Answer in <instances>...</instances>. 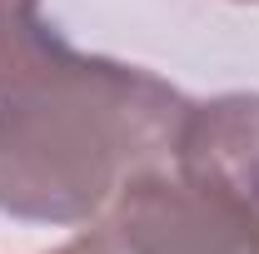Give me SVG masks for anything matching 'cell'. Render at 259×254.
Masks as SVG:
<instances>
[{"label":"cell","mask_w":259,"mask_h":254,"mask_svg":"<svg viewBox=\"0 0 259 254\" xmlns=\"http://www.w3.org/2000/svg\"><path fill=\"white\" fill-rule=\"evenodd\" d=\"M190 100L155 70L85 55L55 25L0 55V215L90 224L140 170L175 155Z\"/></svg>","instance_id":"obj_1"},{"label":"cell","mask_w":259,"mask_h":254,"mask_svg":"<svg viewBox=\"0 0 259 254\" xmlns=\"http://www.w3.org/2000/svg\"><path fill=\"white\" fill-rule=\"evenodd\" d=\"M105 229L120 254H259V209L164 164L140 170L110 199Z\"/></svg>","instance_id":"obj_2"},{"label":"cell","mask_w":259,"mask_h":254,"mask_svg":"<svg viewBox=\"0 0 259 254\" xmlns=\"http://www.w3.org/2000/svg\"><path fill=\"white\" fill-rule=\"evenodd\" d=\"M169 159L185 180L259 209V90L190 100Z\"/></svg>","instance_id":"obj_3"},{"label":"cell","mask_w":259,"mask_h":254,"mask_svg":"<svg viewBox=\"0 0 259 254\" xmlns=\"http://www.w3.org/2000/svg\"><path fill=\"white\" fill-rule=\"evenodd\" d=\"M40 25V0H0V55Z\"/></svg>","instance_id":"obj_4"},{"label":"cell","mask_w":259,"mask_h":254,"mask_svg":"<svg viewBox=\"0 0 259 254\" xmlns=\"http://www.w3.org/2000/svg\"><path fill=\"white\" fill-rule=\"evenodd\" d=\"M50 254H120V244H115V239H110V229L100 224V229L75 234L70 244H60V249H50Z\"/></svg>","instance_id":"obj_5"},{"label":"cell","mask_w":259,"mask_h":254,"mask_svg":"<svg viewBox=\"0 0 259 254\" xmlns=\"http://www.w3.org/2000/svg\"><path fill=\"white\" fill-rule=\"evenodd\" d=\"M234 5H259V0H234Z\"/></svg>","instance_id":"obj_6"}]
</instances>
